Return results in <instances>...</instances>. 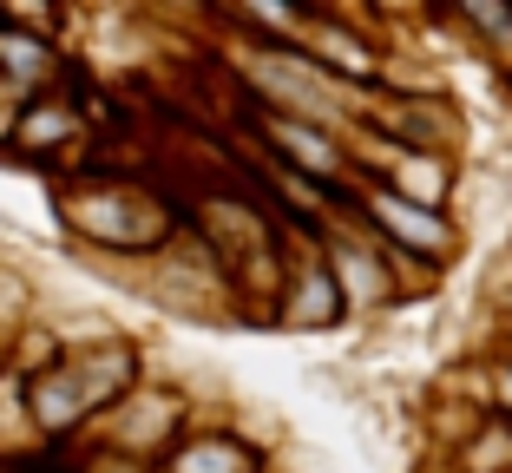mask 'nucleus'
<instances>
[]
</instances>
